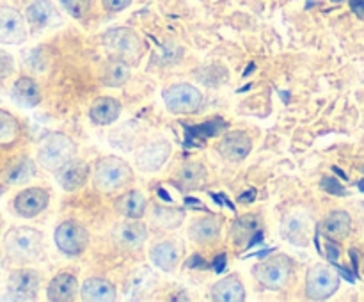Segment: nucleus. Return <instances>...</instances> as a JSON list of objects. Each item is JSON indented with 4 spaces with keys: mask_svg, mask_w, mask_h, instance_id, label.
Wrapping results in <instances>:
<instances>
[{
    "mask_svg": "<svg viewBox=\"0 0 364 302\" xmlns=\"http://www.w3.org/2000/svg\"><path fill=\"white\" fill-rule=\"evenodd\" d=\"M0 254L7 266L32 265L43 254V231L27 224L7 227L0 240Z\"/></svg>",
    "mask_w": 364,
    "mask_h": 302,
    "instance_id": "nucleus-1",
    "label": "nucleus"
},
{
    "mask_svg": "<svg viewBox=\"0 0 364 302\" xmlns=\"http://www.w3.org/2000/svg\"><path fill=\"white\" fill-rule=\"evenodd\" d=\"M41 288V274L32 266H9L4 279V295L0 301L31 302L38 298Z\"/></svg>",
    "mask_w": 364,
    "mask_h": 302,
    "instance_id": "nucleus-2",
    "label": "nucleus"
},
{
    "mask_svg": "<svg viewBox=\"0 0 364 302\" xmlns=\"http://www.w3.org/2000/svg\"><path fill=\"white\" fill-rule=\"evenodd\" d=\"M50 205V190L41 185H25L11 195L7 210L14 217L32 220L41 215Z\"/></svg>",
    "mask_w": 364,
    "mask_h": 302,
    "instance_id": "nucleus-3",
    "label": "nucleus"
},
{
    "mask_svg": "<svg viewBox=\"0 0 364 302\" xmlns=\"http://www.w3.org/2000/svg\"><path fill=\"white\" fill-rule=\"evenodd\" d=\"M134 180V171L119 156H103L95 169V187L102 192H116Z\"/></svg>",
    "mask_w": 364,
    "mask_h": 302,
    "instance_id": "nucleus-4",
    "label": "nucleus"
},
{
    "mask_svg": "<svg viewBox=\"0 0 364 302\" xmlns=\"http://www.w3.org/2000/svg\"><path fill=\"white\" fill-rule=\"evenodd\" d=\"M73 155L75 144L70 137H66L64 134H50L39 144L36 160L43 169L55 173L64 163L70 162Z\"/></svg>",
    "mask_w": 364,
    "mask_h": 302,
    "instance_id": "nucleus-5",
    "label": "nucleus"
},
{
    "mask_svg": "<svg viewBox=\"0 0 364 302\" xmlns=\"http://www.w3.org/2000/svg\"><path fill=\"white\" fill-rule=\"evenodd\" d=\"M252 274L262 286L276 291L283 290L294 276V261L287 254L272 256L255 265Z\"/></svg>",
    "mask_w": 364,
    "mask_h": 302,
    "instance_id": "nucleus-6",
    "label": "nucleus"
},
{
    "mask_svg": "<svg viewBox=\"0 0 364 302\" xmlns=\"http://www.w3.org/2000/svg\"><path fill=\"white\" fill-rule=\"evenodd\" d=\"M25 139V126L20 117L9 109L0 107V171L14 160L18 146Z\"/></svg>",
    "mask_w": 364,
    "mask_h": 302,
    "instance_id": "nucleus-7",
    "label": "nucleus"
},
{
    "mask_svg": "<svg viewBox=\"0 0 364 302\" xmlns=\"http://www.w3.org/2000/svg\"><path fill=\"white\" fill-rule=\"evenodd\" d=\"M103 46L110 57L137 64L142 57V41L132 28L117 27L103 34Z\"/></svg>",
    "mask_w": 364,
    "mask_h": 302,
    "instance_id": "nucleus-8",
    "label": "nucleus"
},
{
    "mask_svg": "<svg viewBox=\"0 0 364 302\" xmlns=\"http://www.w3.org/2000/svg\"><path fill=\"white\" fill-rule=\"evenodd\" d=\"M53 242L63 254L78 256L87 247L89 233L77 220H64L53 231Z\"/></svg>",
    "mask_w": 364,
    "mask_h": 302,
    "instance_id": "nucleus-9",
    "label": "nucleus"
},
{
    "mask_svg": "<svg viewBox=\"0 0 364 302\" xmlns=\"http://www.w3.org/2000/svg\"><path fill=\"white\" fill-rule=\"evenodd\" d=\"M340 288V276L327 265H315L306 277V295L311 301H326Z\"/></svg>",
    "mask_w": 364,
    "mask_h": 302,
    "instance_id": "nucleus-10",
    "label": "nucleus"
},
{
    "mask_svg": "<svg viewBox=\"0 0 364 302\" xmlns=\"http://www.w3.org/2000/svg\"><path fill=\"white\" fill-rule=\"evenodd\" d=\"M164 102L167 109L174 114H192L199 110L203 103V95L198 87L191 84L171 85L164 91Z\"/></svg>",
    "mask_w": 364,
    "mask_h": 302,
    "instance_id": "nucleus-11",
    "label": "nucleus"
},
{
    "mask_svg": "<svg viewBox=\"0 0 364 302\" xmlns=\"http://www.w3.org/2000/svg\"><path fill=\"white\" fill-rule=\"evenodd\" d=\"M27 34L28 25L23 14L11 6H0V45H21Z\"/></svg>",
    "mask_w": 364,
    "mask_h": 302,
    "instance_id": "nucleus-12",
    "label": "nucleus"
},
{
    "mask_svg": "<svg viewBox=\"0 0 364 302\" xmlns=\"http://www.w3.org/2000/svg\"><path fill=\"white\" fill-rule=\"evenodd\" d=\"M25 20H27L28 31L32 32H41L46 28H52L60 25V14L55 9L50 0H34L27 6L23 13Z\"/></svg>",
    "mask_w": 364,
    "mask_h": 302,
    "instance_id": "nucleus-13",
    "label": "nucleus"
},
{
    "mask_svg": "<svg viewBox=\"0 0 364 302\" xmlns=\"http://www.w3.org/2000/svg\"><path fill=\"white\" fill-rule=\"evenodd\" d=\"M11 98L23 109H34L43 99L41 85L32 75H18L11 84Z\"/></svg>",
    "mask_w": 364,
    "mask_h": 302,
    "instance_id": "nucleus-14",
    "label": "nucleus"
},
{
    "mask_svg": "<svg viewBox=\"0 0 364 302\" xmlns=\"http://www.w3.org/2000/svg\"><path fill=\"white\" fill-rule=\"evenodd\" d=\"M36 176V162L27 155H20L11 160L0 171V185L2 187H21Z\"/></svg>",
    "mask_w": 364,
    "mask_h": 302,
    "instance_id": "nucleus-15",
    "label": "nucleus"
},
{
    "mask_svg": "<svg viewBox=\"0 0 364 302\" xmlns=\"http://www.w3.org/2000/svg\"><path fill=\"white\" fill-rule=\"evenodd\" d=\"M252 141L245 131H230L219 142V153L230 162H242L251 153Z\"/></svg>",
    "mask_w": 364,
    "mask_h": 302,
    "instance_id": "nucleus-16",
    "label": "nucleus"
},
{
    "mask_svg": "<svg viewBox=\"0 0 364 302\" xmlns=\"http://www.w3.org/2000/svg\"><path fill=\"white\" fill-rule=\"evenodd\" d=\"M55 178L64 190L75 192L84 187L85 181H87L89 167L82 160L71 158L70 162H66L60 169L55 171Z\"/></svg>",
    "mask_w": 364,
    "mask_h": 302,
    "instance_id": "nucleus-17",
    "label": "nucleus"
},
{
    "mask_svg": "<svg viewBox=\"0 0 364 302\" xmlns=\"http://www.w3.org/2000/svg\"><path fill=\"white\" fill-rule=\"evenodd\" d=\"M77 291V277L70 272H59L50 279L48 286H46V298L52 302H70L73 301Z\"/></svg>",
    "mask_w": 364,
    "mask_h": 302,
    "instance_id": "nucleus-18",
    "label": "nucleus"
},
{
    "mask_svg": "<svg viewBox=\"0 0 364 302\" xmlns=\"http://www.w3.org/2000/svg\"><path fill=\"white\" fill-rule=\"evenodd\" d=\"M171 155V144L166 141H155L146 144L137 153V163L142 171H159Z\"/></svg>",
    "mask_w": 364,
    "mask_h": 302,
    "instance_id": "nucleus-19",
    "label": "nucleus"
},
{
    "mask_svg": "<svg viewBox=\"0 0 364 302\" xmlns=\"http://www.w3.org/2000/svg\"><path fill=\"white\" fill-rule=\"evenodd\" d=\"M114 238L121 247L127 249H139L148 238V230L139 219H130V222H123L114 231Z\"/></svg>",
    "mask_w": 364,
    "mask_h": 302,
    "instance_id": "nucleus-20",
    "label": "nucleus"
},
{
    "mask_svg": "<svg viewBox=\"0 0 364 302\" xmlns=\"http://www.w3.org/2000/svg\"><path fill=\"white\" fill-rule=\"evenodd\" d=\"M210 297L217 302H244L245 288L237 276H228L213 284Z\"/></svg>",
    "mask_w": 364,
    "mask_h": 302,
    "instance_id": "nucleus-21",
    "label": "nucleus"
},
{
    "mask_svg": "<svg viewBox=\"0 0 364 302\" xmlns=\"http://www.w3.org/2000/svg\"><path fill=\"white\" fill-rule=\"evenodd\" d=\"M82 301L89 302H112L116 301V288L109 279L91 277L80 288Z\"/></svg>",
    "mask_w": 364,
    "mask_h": 302,
    "instance_id": "nucleus-22",
    "label": "nucleus"
},
{
    "mask_svg": "<svg viewBox=\"0 0 364 302\" xmlns=\"http://www.w3.org/2000/svg\"><path fill=\"white\" fill-rule=\"evenodd\" d=\"M119 114L121 103L116 98H109V96H102V98L95 99L91 109H89V117H91L92 123L100 124V126L112 124L119 117Z\"/></svg>",
    "mask_w": 364,
    "mask_h": 302,
    "instance_id": "nucleus-23",
    "label": "nucleus"
},
{
    "mask_svg": "<svg viewBox=\"0 0 364 302\" xmlns=\"http://www.w3.org/2000/svg\"><path fill=\"white\" fill-rule=\"evenodd\" d=\"M350 230L352 219L347 212H343V210L331 212L322 222V231L329 240H343V238L348 237Z\"/></svg>",
    "mask_w": 364,
    "mask_h": 302,
    "instance_id": "nucleus-24",
    "label": "nucleus"
},
{
    "mask_svg": "<svg viewBox=\"0 0 364 302\" xmlns=\"http://www.w3.org/2000/svg\"><path fill=\"white\" fill-rule=\"evenodd\" d=\"M220 219L215 215L210 217H203V219L194 220L188 227V237L192 238L198 244H208V242L215 240L220 233Z\"/></svg>",
    "mask_w": 364,
    "mask_h": 302,
    "instance_id": "nucleus-25",
    "label": "nucleus"
},
{
    "mask_svg": "<svg viewBox=\"0 0 364 302\" xmlns=\"http://www.w3.org/2000/svg\"><path fill=\"white\" fill-rule=\"evenodd\" d=\"M146 206H148V201L139 190L127 192L116 201L117 212L127 219H141L146 213Z\"/></svg>",
    "mask_w": 364,
    "mask_h": 302,
    "instance_id": "nucleus-26",
    "label": "nucleus"
},
{
    "mask_svg": "<svg viewBox=\"0 0 364 302\" xmlns=\"http://www.w3.org/2000/svg\"><path fill=\"white\" fill-rule=\"evenodd\" d=\"M151 261L159 269L171 272L180 261V247L174 242H160L151 249Z\"/></svg>",
    "mask_w": 364,
    "mask_h": 302,
    "instance_id": "nucleus-27",
    "label": "nucleus"
},
{
    "mask_svg": "<svg viewBox=\"0 0 364 302\" xmlns=\"http://www.w3.org/2000/svg\"><path fill=\"white\" fill-rule=\"evenodd\" d=\"M130 63H127L123 59H116V57H110L105 70H103V84L109 85V87H121V85H124L130 80Z\"/></svg>",
    "mask_w": 364,
    "mask_h": 302,
    "instance_id": "nucleus-28",
    "label": "nucleus"
},
{
    "mask_svg": "<svg viewBox=\"0 0 364 302\" xmlns=\"http://www.w3.org/2000/svg\"><path fill=\"white\" fill-rule=\"evenodd\" d=\"M180 187L187 188V190H194V188H199L205 185L206 181V169L198 162H188L183 163L178 171L176 176Z\"/></svg>",
    "mask_w": 364,
    "mask_h": 302,
    "instance_id": "nucleus-29",
    "label": "nucleus"
},
{
    "mask_svg": "<svg viewBox=\"0 0 364 302\" xmlns=\"http://www.w3.org/2000/svg\"><path fill=\"white\" fill-rule=\"evenodd\" d=\"M258 231V219L255 215H242L240 219L235 220L233 227H231V237L237 245H245L247 247L249 240L252 234Z\"/></svg>",
    "mask_w": 364,
    "mask_h": 302,
    "instance_id": "nucleus-30",
    "label": "nucleus"
},
{
    "mask_svg": "<svg viewBox=\"0 0 364 302\" xmlns=\"http://www.w3.org/2000/svg\"><path fill=\"white\" fill-rule=\"evenodd\" d=\"M183 126L185 130H187V142H185V144L192 146V141H194V139H208L219 134L220 128L224 126V123L220 119H217L206 121L201 126H187V124H183Z\"/></svg>",
    "mask_w": 364,
    "mask_h": 302,
    "instance_id": "nucleus-31",
    "label": "nucleus"
},
{
    "mask_svg": "<svg viewBox=\"0 0 364 302\" xmlns=\"http://www.w3.org/2000/svg\"><path fill=\"white\" fill-rule=\"evenodd\" d=\"M23 63L31 71L41 73V71H45L46 66H48V55H46L45 48L36 46V48H31L27 53H25Z\"/></svg>",
    "mask_w": 364,
    "mask_h": 302,
    "instance_id": "nucleus-32",
    "label": "nucleus"
},
{
    "mask_svg": "<svg viewBox=\"0 0 364 302\" xmlns=\"http://www.w3.org/2000/svg\"><path fill=\"white\" fill-rule=\"evenodd\" d=\"M185 213L180 208H164V206H155V219L166 227H176L183 220Z\"/></svg>",
    "mask_w": 364,
    "mask_h": 302,
    "instance_id": "nucleus-33",
    "label": "nucleus"
},
{
    "mask_svg": "<svg viewBox=\"0 0 364 302\" xmlns=\"http://www.w3.org/2000/svg\"><path fill=\"white\" fill-rule=\"evenodd\" d=\"M14 73H16V59L13 57V53L0 48V85L9 82Z\"/></svg>",
    "mask_w": 364,
    "mask_h": 302,
    "instance_id": "nucleus-34",
    "label": "nucleus"
},
{
    "mask_svg": "<svg viewBox=\"0 0 364 302\" xmlns=\"http://www.w3.org/2000/svg\"><path fill=\"white\" fill-rule=\"evenodd\" d=\"M60 6L73 18H84L89 13L91 0H60Z\"/></svg>",
    "mask_w": 364,
    "mask_h": 302,
    "instance_id": "nucleus-35",
    "label": "nucleus"
},
{
    "mask_svg": "<svg viewBox=\"0 0 364 302\" xmlns=\"http://www.w3.org/2000/svg\"><path fill=\"white\" fill-rule=\"evenodd\" d=\"M323 190L327 194H333V195H347V190H345L343 185L336 180V178H331V176H323L322 181H320Z\"/></svg>",
    "mask_w": 364,
    "mask_h": 302,
    "instance_id": "nucleus-36",
    "label": "nucleus"
},
{
    "mask_svg": "<svg viewBox=\"0 0 364 302\" xmlns=\"http://www.w3.org/2000/svg\"><path fill=\"white\" fill-rule=\"evenodd\" d=\"M103 7L110 13H119V11L127 9L128 6L132 4V0H102Z\"/></svg>",
    "mask_w": 364,
    "mask_h": 302,
    "instance_id": "nucleus-37",
    "label": "nucleus"
},
{
    "mask_svg": "<svg viewBox=\"0 0 364 302\" xmlns=\"http://www.w3.org/2000/svg\"><path fill=\"white\" fill-rule=\"evenodd\" d=\"M326 256L329 261H336L338 256H340V247H338L336 244H334V240H329V244H327V251H326Z\"/></svg>",
    "mask_w": 364,
    "mask_h": 302,
    "instance_id": "nucleus-38",
    "label": "nucleus"
},
{
    "mask_svg": "<svg viewBox=\"0 0 364 302\" xmlns=\"http://www.w3.org/2000/svg\"><path fill=\"white\" fill-rule=\"evenodd\" d=\"M226 254H219L215 259H213V270L215 272H223L224 265H226Z\"/></svg>",
    "mask_w": 364,
    "mask_h": 302,
    "instance_id": "nucleus-39",
    "label": "nucleus"
},
{
    "mask_svg": "<svg viewBox=\"0 0 364 302\" xmlns=\"http://www.w3.org/2000/svg\"><path fill=\"white\" fill-rule=\"evenodd\" d=\"M350 6L358 16L364 18V0H350Z\"/></svg>",
    "mask_w": 364,
    "mask_h": 302,
    "instance_id": "nucleus-40",
    "label": "nucleus"
},
{
    "mask_svg": "<svg viewBox=\"0 0 364 302\" xmlns=\"http://www.w3.org/2000/svg\"><path fill=\"white\" fill-rule=\"evenodd\" d=\"M255 199H256L255 188H251V190H247V192H244V194L238 195V201L240 203H251V201H255Z\"/></svg>",
    "mask_w": 364,
    "mask_h": 302,
    "instance_id": "nucleus-41",
    "label": "nucleus"
},
{
    "mask_svg": "<svg viewBox=\"0 0 364 302\" xmlns=\"http://www.w3.org/2000/svg\"><path fill=\"white\" fill-rule=\"evenodd\" d=\"M336 269H338V272H340L341 276H343V279H347L348 283H354V281H355V274H350L347 269H343V266H340V265H336Z\"/></svg>",
    "mask_w": 364,
    "mask_h": 302,
    "instance_id": "nucleus-42",
    "label": "nucleus"
},
{
    "mask_svg": "<svg viewBox=\"0 0 364 302\" xmlns=\"http://www.w3.org/2000/svg\"><path fill=\"white\" fill-rule=\"evenodd\" d=\"M262 240H263V231H256V233L252 234V238H251V240H249L247 247H252V245L259 244V242H262Z\"/></svg>",
    "mask_w": 364,
    "mask_h": 302,
    "instance_id": "nucleus-43",
    "label": "nucleus"
},
{
    "mask_svg": "<svg viewBox=\"0 0 364 302\" xmlns=\"http://www.w3.org/2000/svg\"><path fill=\"white\" fill-rule=\"evenodd\" d=\"M187 265L188 266H203V265H205V261L201 259V256H194L192 259H188Z\"/></svg>",
    "mask_w": 364,
    "mask_h": 302,
    "instance_id": "nucleus-44",
    "label": "nucleus"
},
{
    "mask_svg": "<svg viewBox=\"0 0 364 302\" xmlns=\"http://www.w3.org/2000/svg\"><path fill=\"white\" fill-rule=\"evenodd\" d=\"M185 203H187V205H192V206H199V208H205V206H203V203L198 201V199H194V198H187L185 199Z\"/></svg>",
    "mask_w": 364,
    "mask_h": 302,
    "instance_id": "nucleus-45",
    "label": "nucleus"
},
{
    "mask_svg": "<svg viewBox=\"0 0 364 302\" xmlns=\"http://www.w3.org/2000/svg\"><path fill=\"white\" fill-rule=\"evenodd\" d=\"M156 192H159V194H160V198H162V199H166V201H169L171 203V195L169 194H167V192L166 190H164V188H156Z\"/></svg>",
    "mask_w": 364,
    "mask_h": 302,
    "instance_id": "nucleus-46",
    "label": "nucleus"
},
{
    "mask_svg": "<svg viewBox=\"0 0 364 302\" xmlns=\"http://www.w3.org/2000/svg\"><path fill=\"white\" fill-rule=\"evenodd\" d=\"M255 70H256V64H255V63H251V64H249L247 70L244 71V77H249V75H251L252 71H255Z\"/></svg>",
    "mask_w": 364,
    "mask_h": 302,
    "instance_id": "nucleus-47",
    "label": "nucleus"
},
{
    "mask_svg": "<svg viewBox=\"0 0 364 302\" xmlns=\"http://www.w3.org/2000/svg\"><path fill=\"white\" fill-rule=\"evenodd\" d=\"M333 171H334V173H338V174H340V176L343 178V180H347V174H345L343 171H341V169H338V167H333Z\"/></svg>",
    "mask_w": 364,
    "mask_h": 302,
    "instance_id": "nucleus-48",
    "label": "nucleus"
},
{
    "mask_svg": "<svg viewBox=\"0 0 364 302\" xmlns=\"http://www.w3.org/2000/svg\"><path fill=\"white\" fill-rule=\"evenodd\" d=\"M2 237H4V219L2 215H0V240H2Z\"/></svg>",
    "mask_w": 364,
    "mask_h": 302,
    "instance_id": "nucleus-49",
    "label": "nucleus"
},
{
    "mask_svg": "<svg viewBox=\"0 0 364 302\" xmlns=\"http://www.w3.org/2000/svg\"><path fill=\"white\" fill-rule=\"evenodd\" d=\"M2 270H4V259H2V254H0V283H2Z\"/></svg>",
    "mask_w": 364,
    "mask_h": 302,
    "instance_id": "nucleus-50",
    "label": "nucleus"
},
{
    "mask_svg": "<svg viewBox=\"0 0 364 302\" xmlns=\"http://www.w3.org/2000/svg\"><path fill=\"white\" fill-rule=\"evenodd\" d=\"M359 188H361V190L364 192V180L361 181V183H359Z\"/></svg>",
    "mask_w": 364,
    "mask_h": 302,
    "instance_id": "nucleus-51",
    "label": "nucleus"
},
{
    "mask_svg": "<svg viewBox=\"0 0 364 302\" xmlns=\"http://www.w3.org/2000/svg\"><path fill=\"white\" fill-rule=\"evenodd\" d=\"M334 2H340V0H334Z\"/></svg>",
    "mask_w": 364,
    "mask_h": 302,
    "instance_id": "nucleus-52",
    "label": "nucleus"
}]
</instances>
